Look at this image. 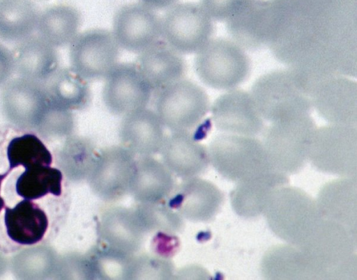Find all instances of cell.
<instances>
[{
  "instance_id": "5b68a950",
  "label": "cell",
  "mask_w": 357,
  "mask_h": 280,
  "mask_svg": "<svg viewBox=\"0 0 357 280\" xmlns=\"http://www.w3.org/2000/svg\"><path fill=\"white\" fill-rule=\"evenodd\" d=\"M153 90L137 65L118 63L105 78L102 100L110 113L123 116L146 107Z\"/></svg>"
},
{
  "instance_id": "277c9868",
  "label": "cell",
  "mask_w": 357,
  "mask_h": 280,
  "mask_svg": "<svg viewBox=\"0 0 357 280\" xmlns=\"http://www.w3.org/2000/svg\"><path fill=\"white\" fill-rule=\"evenodd\" d=\"M211 29L206 13L192 3L174 5L161 19V37L181 54L199 51L207 43Z\"/></svg>"
},
{
  "instance_id": "9a60e30c",
  "label": "cell",
  "mask_w": 357,
  "mask_h": 280,
  "mask_svg": "<svg viewBox=\"0 0 357 280\" xmlns=\"http://www.w3.org/2000/svg\"><path fill=\"white\" fill-rule=\"evenodd\" d=\"M135 162L130 185L143 182V185L132 187L134 191L149 182L148 186L137 198L139 201L154 202L160 200L169 192L172 185V178L167 168L154 160L146 158ZM130 188V187H129Z\"/></svg>"
},
{
  "instance_id": "5bb4252c",
  "label": "cell",
  "mask_w": 357,
  "mask_h": 280,
  "mask_svg": "<svg viewBox=\"0 0 357 280\" xmlns=\"http://www.w3.org/2000/svg\"><path fill=\"white\" fill-rule=\"evenodd\" d=\"M43 84L51 102L69 110L82 109L90 101L87 80L71 68H59Z\"/></svg>"
},
{
  "instance_id": "7c38bea8",
  "label": "cell",
  "mask_w": 357,
  "mask_h": 280,
  "mask_svg": "<svg viewBox=\"0 0 357 280\" xmlns=\"http://www.w3.org/2000/svg\"><path fill=\"white\" fill-rule=\"evenodd\" d=\"M81 24L79 13L73 7L58 5L39 14L36 31L40 38L56 48L70 45Z\"/></svg>"
},
{
  "instance_id": "e0dca14e",
  "label": "cell",
  "mask_w": 357,
  "mask_h": 280,
  "mask_svg": "<svg viewBox=\"0 0 357 280\" xmlns=\"http://www.w3.org/2000/svg\"><path fill=\"white\" fill-rule=\"evenodd\" d=\"M15 71L13 53L0 43V86H4Z\"/></svg>"
},
{
  "instance_id": "6da1fadb",
  "label": "cell",
  "mask_w": 357,
  "mask_h": 280,
  "mask_svg": "<svg viewBox=\"0 0 357 280\" xmlns=\"http://www.w3.org/2000/svg\"><path fill=\"white\" fill-rule=\"evenodd\" d=\"M47 140L0 127V254L46 244L58 232L66 178Z\"/></svg>"
},
{
  "instance_id": "3957f363",
  "label": "cell",
  "mask_w": 357,
  "mask_h": 280,
  "mask_svg": "<svg viewBox=\"0 0 357 280\" xmlns=\"http://www.w3.org/2000/svg\"><path fill=\"white\" fill-rule=\"evenodd\" d=\"M69 45L70 68L87 81L105 78L119 63L121 48L107 29L78 33Z\"/></svg>"
},
{
  "instance_id": "ac0fdd59",
  "label": "cell",
  "mask_w": 357,
  "mask_h": 280,
  "mask_svg": "<svg viewBox=\"0 0 357 280\" xmlns=\"http://www.w3.org/2000/svg\"><path fill=\"white\" fill-rule=\"evenodd\" d=\"M141 3L152 10L164 9L174 5L177 0H139Z\"/></svg>"
},
{
  "instance_id": "2e32d148",
  "label": "cell",
  "mask_w": 357,
  "mask_h": 280,
  "mask_svg": "<svg viewBox=\"0 0 357 280\" xmlns=\"http://www.w3.org/2000/svg\"><path fill=\"white\" fill-rule=\"evenodd\" d=\"M75 125L71 110L62 107L48 99L47 105L36 131L48 139L52 137L70 134Z\"/></svg>"
},
{
  "instance_id": "9c48e42d",
  "label": "cell",
  "mask_w": 357,
  "mask_h": 280,
  "mask_svg": "<svg viewBox=\"0 0 357 280\" xmlns=\"http://www.w3.org/2000/svg\"><path fill=\"white\" fill-rule=\"evenodd\" d=\"M137 65L153 89L183 79L185 72L182 54L160 40L139 54Z\"/></svg>"
},
{
  "instance_id": "8fae6325",
  "label": "cell",
  "mask_w": 357,
  "mask_h": 280,
  "mask_svg": "<svg viewBox=\"0 0 357 280\" xmlns=\"http://www.w3.org/2000/svg\"><path fill=\"white\" fill-rule=\"evenodd\" d=\"M160 150L167 168L179 176H193L207 166L204 149L188 132H172L165 137Z\"/></svg>"
},
{
  "instance_id": "ba28073f",
  "label": "cell",
  "mask_w": 357,
  "mask_h": 280,
  "mask_svg": "<svg viewBox=\"0 0 357 280\" xmlns=\"http://www.w3.org/2000/svg\"><path fill=\"white\" fill-rule=\"evenodd\" d=\"M164 128L156 112L144 107L123 116L119 135L131 151L149 156L160 150L165 139Z\"/></svg>"
},
{
  "instance_id": "30bf717a",
  "label": "cell",
  "mask_w": 357,
  "mask_h": 280,
  "mask_svg": "<svg viewBox=\"0 0 357 280\" xmlns=\"http://www.w3.org/2000/svg\"><path fill=\"white\" fill-rule=\"evenodd\" d=\"M13 54L15 71L24 79L43 84L59 69L55 47L39 36L20 42Z\"/></svg>"
},
{
  "instance_id": "8992f818",
  "label": "cell",
  "mask_w": 357,
  "mask_h": 280,
  "mask_svg": "<svg viewBox=\"0 0 357 280\" xmlns=\"http://www.w3.org/2000/svg\"><path fill=\"white\" fill-rule=\"evenodd\" d=\"M48 98L42 83L22 77L9 80L0 97L1 109L11 125L35 130L45 112Z\"/></svg>"
},
{
  "instance_id": "7a4b0ae2",
  "label": "cell",
  "mask_w": 357,
  "mask_h": 280,
  "mask_svg": "<svg viewBox=\"0 0 357 280\" xmlns=\"http://www.w3.org/2000/svg\"><path fill=\"white\" fill-rule=\"evenodd\" d=\"M155 107L165 127L188 132L204 116L207 99L197 85L181 79L160 89Z\"/></svg>"
},
{
  "instance_id": "4fadbf2b",
  "label": "cell",
  "mask_w": 357,
  "mask_h": 280,
  "mask_svg": "<svg viewBox=\"0 0 357 280\" xmlns=\"http://www.w3.org/2000/svg\"><path fill=\"white\" fill-rule=\"evenodd\" d=\"M39 13L31 0H0V40L21 42L36 31Z\"/></svg>"
},
{
  "instance_id": "52a82bcc",
  "label": "cell",
  "mask_w": 357,
  "mask_h": 280,
  "mask_svg": "<svg viewBox=\"0 0 357 280\" xmlns=\"http://www.w3.org/2000/svg\"><path fill=\"white\" fill-rule=\"evenodd\" d=\"M120 48L140 54L161 38V19L142 3L119 8L114 16L112 31Z\"/></svg>"
}]
</instances>
